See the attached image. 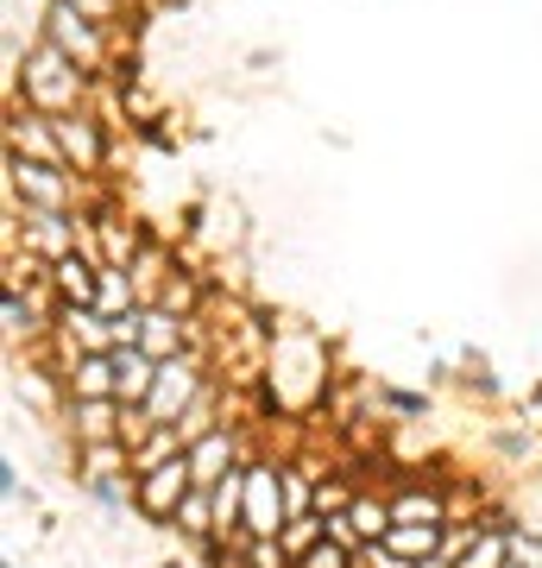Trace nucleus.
<instances>
[{
    "label": "nucleus",
    "instance_id": "bb28decb",
    "mask_svg": "<svg viewBox=\"0 0 542 568\" xmlns=\"http://www.w3.org/2000/svg\"><path fill=\"white\" fill-rule=\"evenodd\" d=\"M467 392H473V398H499V379H492V373H467Z\"/></svg>",
    "mask_w": 542,
    "mask_h": 568
},
{
    "label": "nucleus",
    "instance_id": "a211bd4d",
    "mask_svg": "<svg viewBox=\"0 0 542 568\" xmlns=\"http://www.w3.org/2000/svg\"><path fill=\"white\" fill-rule=\"evenodd\" d=\"M145 297H140V284H133V272L126 265H101V297H95V310L101 316H126V310H140Z\"/></svg>",
    "mask_w": 542,
    "mask_h": 568
},
{
    "label": "nucleus",
    "instance_id": "f257e3e1",
    "mask_svg": "<svg viewBox=\"0 0 542 568\" xmlns=\"http://www.w3.org/2000/svg\"><path fill=\"white\" fill-rule=\"evenodd\" d=\"M328 405V347L297 323H272V354H265V386H259V410L297 417V410Z\"/></svg>",
    "mask_w": 542,
    "mask_h": 568
},
{
    "label": "nucleus",
    "instance_id": "412c9836",
    "mask_svg": "<svg viewBox=\"0 0 542 568\" xmlns=\"http://www.w3.org/2000/svg\"><path fill=\"white\" fill-rule=\"evenodd\" d=\"M354 493H360V487H354L347 474H321V480H316V511H321V518H335V511L354 506Z\"/></svg>",
    "mask_w": 542,
    "mask_h": 568
},
{
    "label": "nucleus",
    "instance_id": "20e7f679",
    "mask_svg": "<svg viewBox=\"0 0 542 568\" xmlns=\"http://www.w3.org/2000/svg\"><path fill=\"white\" fill-rule=\"evenodd\" d=\"M290 525V499H284V462L253 455L246 462V506H241V537H278Z\"/></svg>",
    "mask_w": 542,
    "mask_h": 568
},
{
    "label": "nucleus",
    "instance_id": "cd10ccee",
    "mask_svg": "<svg viewBox=\"0 0 542 568\" xmlns=\"http://www.w3.org/2000/svg\"><path fill=\"white\" fill-rule=\"evenodd\" d=\"M523 417H542V386L530 392V398H523Z\"/></svg>",
    "mask_w": 542,
    "mask_h": 568
},
{
    "label": "nucleus",
    "instance_id": "9d476101",
    "mask_svg": "<svg viewBox=\"0 0 542 568\" xmlns=\"http://www.w3.org/2000/svg\"><path fill=\"white\" fill-rule=\"evenodd\" d=\"M51 291H58V304H95L101 297V260L89 253V246L51 260Z\"/></svg>",
    "mask_w": 542,
    "mask_h": 568
},
{
    "label": "nucleus",
    "instance_id": "0eeeda50",
    "mask_svg": "<svg viewBox=\"0 0 542 568\" xmlns=\"http://www.w3.org/2000/svg\"><path fill=\"white\" fill-rule=\"evenodd\" d=\"M82 227H89V253H95L101 265H133L145 253V227L133 222V215H121L114 203L82 209Z\"/></svg>",
    "mask_w": 542,
    "mask_h": 568
},
{
    "label": "nucleus",
    "instance_id": "f03ea898",
    "mask_svg": "<svg viewBox=\"0 0 542 568\" xmlns=\"http://www.w3.org/2000/svg\"><path fill=\"white\" fill-rule=\"evenodd\" d=\"M7 108L76 114V108H95V77L51 39H32L25 58H13V70H7Z\"/></svg>",
    "mask_w": 542,
    "mask_h": 568
},
{
    "label": "nucleus",
    "instance_id": "9b49d317",
    "mask_svg": "<svg viewBox=\"0 0 542 568\" xmlns=\"http://www.w3.org/2000/svg\"><path fill=\"white\" fill-rule=\"evenodd\" d=\"M391 511H398V525H448V518H454V499H448V487H436V480H403V487L391 493Z\"/></svg>",
    "mask_w": 542,
    "mask_h": 568
},
{
    "label": "nucleus",
    "instance_id": "39448f33",
    "mask_svg": "<svg viewBox=\"0 0 542 568\" xmlns=\"http://www.w3.org/2000/svg\"><path fill=\"white\" fill-rule=\"evenodd\" d=\"M58 121V145H63V164L76 171V178H101L108 159H114V133H108V114L95 108H76V114H51Z\"/></svg>",
    "mask_w": 542,
    "mask_h": 568
},
{
    "label": "nucleus",
    "instance_id": "6e6552de",
    "mask_svg": "<svg viewBox=\"0 0 542 568\" xmlns=\"http://www.w3.org/2000/svg\"><path fill=\"white\" fill-rule=\"evenodd\" d=\"M241 462H253V455H246V429L241 424H222V429H208L202 443H190L196 487H215V480H222V474H234Z\"/></svg>",
    "mask_w": 542,
    "mask_h": 568
},
{
    "label": "nucleus",
    "instance_id": "b1692460",
    "mask_svg": "<svg viewBox=\"0 0 542 568\" xmlns=\"http://www.w3.org/2000/svg\"><path fill=\"white\" fill-rule=\"evenodd\" d=\"M492 448H499L504 462H523V455H530V429H499V436H492Z\"/></svg>",
    "mask_w": 542,
    "mask_h": 568
},
{
    "label": "nucleus",
    "instance_id": "1a4fd4ad",
    "mask_svg": "<svg viewBox=\"0 0 542 568\" xmlns=\"http://www.w3.org/2000/svg\"><path fill=\"white\" fill-rule=\"evenodd\" d=\"M63 424L76 443H114L126 424V405L121 398H63Z\"/></svg>",
    "mask_w": 542,
    "mask_h": 568
},
{
    "label": "nucleus",
    "instance_id": "ddd939ff",
    "mask_svg": "<svg viewBox=\"0 0 542 568\" xmlns=\"http://www.w3.org/2000/svg\"><path fill=\"white\" fill-rule=\"evenodd\" d=\"M114 398L121 405H145L152 398V379H158V354H145L140 342H126V347H114Z\"/></svg>",
    "mask_w": 542,
    "mask_h": 568
},
{
    "label": "nucleus",
    "instance_id": "423d86ee",
    "mask_svg": "<svg viewBox=\"0 0 542 568\" xmlns=\"http://www.w3.org/2000/svg\"><path fill=\"white\" fill-rule=\"evenodd\" d=\"M190 487H196V467H190V448L183 455H171V462L145 467L140 480H133V511L140 518H152V525H171L177 518V506L190 499Z\"/></svg>",
    "mask_w": 542,
    "mask_h": 568
},
{
    "label": "nucleus",
    "instance_id": "4468645a",
    "mask_svg": "<svg viewBox=\"0 0 542 568\" xmlns=\"http://www.w3.org/2000/svg\"><path fill=\"white\" fill-rule=\"evenodd\" d=\"M347 518H354V530H360L366 544H379L385 530L398 525V511H391V493H354V506H347Z\"/></svg>",
    "mask_w": 542,
    "mask_h": 568
},
{
    "label": "nucleus",
    "instance_id": "4be33fe9",
    "mask_svg": "<svg viewBox=\"0 0 542 568\" xmlns=\"http://www.w3.org/2000/svg\"><path fill=\"white\" fill-rule=\"evenodd\" d=\"M379 410H385V417H398V424H417V417H429V398H422V392L379 386Z\"/></svg>",
    "mask_w": 542,
    "mask_h": 568
},
{
    "label": "nucleus",
    "instance_id": "a878e982",
    "mask_svg": "<svg viewBox=\"0 0 542 568\" xmlns=\"http://www.w3.org/2000/svg\"><path fill=\"white\" fill-rule=\"evenodd\" d=\"M0 493H7V499H13V506H20V462H0Z\"/></svg>",
    "mask_w": 542,
    "mask_h": 568
},
{
    "label": "nucleus",
    "instance_id": "7ed1b4c3",
    "mask_svg": "<svg viewBox=\"0 0 542 568\" xmlns=\"http://www.w3.org/2000/svg\"><path fill=\"white\" fill-rule=\"evenodd\" d=\"M39 39H51L58 51H70V58H76L95 82L108 77V63H114V26L89 20V13H82L76 0H51V7H44Z\"/></svg>",
    "mask_w": 542,
    "mask_h": 568
},
{
    "label": "nucleus",
    "instance_id": "5701e85b",
    "mask_svg": "<svg viewBox=\"0 0 542 568\" xmlns=\"http://www.w3.org/2000/svg\"><path fill=\"white\" fill-rule=\"evenodd\" d=\"M360 568H417V562H410V556H398V549L379 537V544H360Z\"/></svg>",
    "mask_w": 542,
    "mask_h": 568
},
{
    "label": "nucleus",
    "instance_id": "f3484780",
    "mask_svg": "<svg viewBox=\"0 0 542 568\" xmlns=\"http://www.w3.org/2000/svg\"><path fill=\"white\" fill-rule=\"evenodd\" d=\"M171 525H177L190 544H202V537H222V530H215V487H190V499L177 506V518H171Z\"/></svg>",
    "mask_w": 542,
    "mask_h": 568
},
{
    "label": "nucleus",
    "instance_id": "aec40b11",
    "mask_svg": "<svg viewBox=\"0 0 542 568\" xmlns=\"http://www.w3.org/2000/svg\"><path fill=\"white\" fill-rule=\"evenodd\" d=\"M241 568H290V549L278 537H241Z\"/></svg>",
    "mask_w": 542,
    "mask_h": 568
},
{
    "label": "nucleus",
    "instance_id": "393cba45",
    "mask_svg": "<svg viewBox=\"0 0 542 568\" xmlns=\"http://www.w3.org/2000/svg\"><path fill=\"white\" fill-rule=\"evenodd\" d=\"M82 13H89V20H101V26H114V32H121V13H126V0H76Z\"/></svg>",
    "mask_w": 542,
    "mask_h": 568
},
{
    "label": "nucleus",
    "instance_id": "c85d7f7f",
    "mask_svg": "<svg viewBox=\"0 0 542 568\" xmlns=\"http://www.w3.org/2000/svg\"><path fill=\"white\" fill-rule=\"evenodd\" d=\"M7 568H20V562H7Z\"/></svg>",
    "mask_w": 542,
    "mask_h": 568
},
{
    "label": "nucleus",
    "instance_id": "6ab92c4d",
    "mask_svg": "<svg viewBox=\"0 0 542 568\" xmlns=\"http://www.w3.org/2000/svg\"><path fill=\"white\" fill-rule=\"evenodd\" d=\"M448 537V525H391L385 530V544L398 549V556H410V562H422V556H436Z\"/></svg>",
    "mask_w": 542,
    "mask_h": 568
},
{
    "label": "nucleus",
    "instance_id": "f8f14e48",
    "mask_svg": "<svg viewBox=\"0 0 542 568\" xmlns=\"http://www.w3.org/2000/svg\"><path fill=\"white\" fill-rule=\"evenodd\" d=\"M114 347H95V354H76L63 366V398H114Z\"/></svg>",
    "mask_w": 542,
    "mask_h": 568
},
{
    "label": "nucleus",
    "instance_id": "dca6fc26",
    "mask_svg": "<svg viewBox=\"0 0 542 568\" xmlns=\"http://www.w3.org/2000/svg\"><path fill=\"white\" fill-rule=\"evenodd\" d=\"M183 448H190V443H183L177 424H152L140 443H133V480H140L145 467H158V462H171V455H183Z\"/></svg>",
    "mask_w": 542,
    "mask_h": 568
},
{
    "label": "nucleus",
    "instance_id": "2eb2a0df",
    "mask_svg": "<svg viewBox=\"0 0 542 568\" xmlns=\"http://www.w3.org/2000/svg\"><path fill=\"white\" fill-rule=\"evenodd\" d=\"M126 272H133V284H140V297H145V304H158V291L171 284V272H177V260H171V246L145 241V253H140L133 265H126Z\"/></svg>",
    "mask_w": 542,
    "mask_h": 568
}]
</instances>
